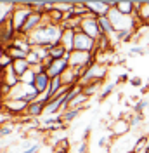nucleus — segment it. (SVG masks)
I'll use <instances>...</instances> for the list:
<instances>
[{
    "label": "nucleus",
    "instance_id": "f257e3e1",
    "mask_svg": "<svg viewBox=\"0 0 149 153\" xmlns=\"http://www.w3.org/2000/svg\"><path fill=\"white\" fill-rule=\"evenodd\" d=\"M63 25H54L50 23L47 16L44 18V23L38 26L35 31H31L30 35H26V40L31 47L35 45H40V47H52L61 42V37H63Z\"/></svg>",
    "mask_w": 149,
    "mask_h": 153
},
{
    "label": "nucleus",
    "instance_id": "f03ea898",
    "mask_svg": "<svg viewBox=\"0 0 149 153\" xmlns=\"http://www.w3.org/2000/svg\"><path fill=\"white\" fill-rule=\"evenodd\" d=\"M108 19L111 21V25H113V28H114L116 33H118V31H134V30L137 28V25H139V21H137L135 16H125V14H120L114 7L109 9Z\"/></svg>",
    "mask_w": 149,
    "mask_h": 153
},
{
    "label": "nucleus",
    "instance_id": "7ed1b4c3",
    "mask_svg": "<svg viewBox=\"0 0 149 153\" xmlns=\"http://www.w3.org/2000/svg\"><path fill=\"white\" fill-rule=\"evenodd\" d=\"M31 12L33 10L26 5V2H16L12 16H10V23H12V28L16 31V35H21V31H23V28H24V25H26V21H28Z\"/></svg>",
    "mask_w": 149,
    "mask_h": 153
},
{
    "label": "nucleus",
    "instance_id": "20e7f679",
    "mask_svg": "<svg viewBox=\"0 0 149 153\" xmlns=\"http://www.w3.org/2000/svg\"><path fill=\"white\" fill-rule=\"evenodd\" d=\"M106 73H108V66L104 63H97L95 61L92 66H89L85 70V73L82 75L78 84H82V85H87V84H101L104 80V76H106Z\"/></svg>",
    "mask_w": 149,
    "mask_h": 153
},
{
    "label": "nucleus",
    "instance_id": "39448f33",
    "mask_svg": "<svg viewBox=\"0 0 149 153\" xmlns=\"http://www.w3.org/2000/svg\"><path fill=\"white\" fill-rule=\"evenodd\" d=\"M95 63V52H80V51H71L68 54V65L73 70H87Z\"/></svg>",
    "mask_w": 149,
    "mask_h": 153
},
{
    "label": "nucleus",
    "instance_id": "423d86ee",
    "mask_svg": "<svg viewBox=\"0 0 149 153\" xmlns=\"http://www.w3.org/2000/svg\"><path fill=\"white\" fill-rule=\"evenodd\" d=\"M80 31H83L85 35H89L90 38H94L95 42L99 40V38H103V31H101V28H99V21H97V18L95 16H92V14H89V16H85V18H82V21H80Z\"/></svg>",
    "mask_w": 149,
    "mask_h": 153
},
{
    "label": "nucleus",
    "instance_id": "0eeeda50",
    "mask_svg": "<svg viewBox=\"0 0 149 153\" xmlns=\"http://www.w3.org/2000/svg\"><path fill=\"white\" fill-rule=\"evenodd\" d=\"M97 42L90 38L89 35H85L83 31L76 30L74 31V40H73V51H80V52H95Z\"/></svg>",
    "mask_w": 149,
    "mask_h": 153
},
{
    "label": "nucleus",
    "instance_id": "6e6552de",
    "mask_svg": "<svg viewBox=\"0 0 149 153\" xmlns=\"http://www.w3.org/2000/svg\"><path fill=\"white\" fill-rule=\"evenodd\" d=\"M44 66H45L47 75L50 78H57L69 68V65H68V57H63V59H50L49 57L44 61Z\"/></svg>",
    "mask_w": 149,
    "mask_h": 153
},
{
    "label": "nucleus",
    "instance_id": "1a4fd4ad",
    "mask_svg": "<svg viewBox=\"0 0 149 153\" xmlns=\"http://www.w3.org/2000/svg\"><path fill=\"white\" fill-rule=\"evenodd\" d=\"M28 105H30L28 101H24V99H14V97H5V99L2 101V108H4L9 115L26 113Z\"/></svg>",
    "mask_w": 149,
    "mask_h": 153
},
{
    "label": "nucleus",
    "instance_id": "9d476101",
    "mask_svg": "<svg viewBox=\"0 0 149 153\" xmlns=\"http://www.w3.org/2000/svg\"><path fill=\"white\" fill-rule=\"evenodd\" d=\"M85 7L87 10L95 16V18H103V16H108V12H109V5H108V2L106 0H89V2H85Z\"/></svg>",
    "mask_w": 149,
    "mask_h": 153
},
{
    "label": "nucleus",
    "instance_id": "9b49d317",
    "mask_svg": "<svg viewBox=\"0 0 149 153\" xmlns=\"http://www.w3.org/2000/svg\"><path fill=\"white\" fill-rule=\"evenodd\" d=\"M134 9H135V12H134V16L137 18V21L139 23H149V2H146V0H142V2H134Z\"/></svg>",
    "mask_w": 149,
    "mask_h": 153
},
{
    "label": "nucleus",
    "instance_id": "f8f14e48",
    "mask_svg": "<svg viewBox=\"0 0 149 153\" xmlns=\"http://www.w3.org/2000/svg\"><path fill=\"white\" fill-rule=\"evenodd\" d=\"M50 76L47 75V71H42V73H37L35 76V82H33V87H35V91H37L38 94H45L47 91H49V85H50Z\"/></svg>",
    "mask_w": 149,
    "mask_h": 153
},
{
    "label": "nucleus",
    "instance_id": "ddd939ff",
    "mask_svg": "<svg viewBox=\"0 0 149 153\" xmlns=\"http://www.w3.org/2000/svg\"><path fill=\"white\" fill-rule=\"evenodd\" d=\"M130 122L127 120V118H116L111 125V134L113 136H123V134H127L130 131Z\"/></svg>",
    "mask_w": 149,
    "mask_h": 153
},
{
    "label": "nucleus",
    "instance_id": "4468645a",
    "mask_svg": "<svg viewBox=\"0 0 149 153\" xmlns=\"http://www.w3.org/2000/svg\"><path fill=\"white\" fill-rule=\"evenodd\" d=\"M45 106L47 103L44 99H35V101H31L28 105V110H26V115L28 117H40L42 113H45Z\"/></svg>",
    "mask_w": 149,
    "mask_h": 153
},
{
    "label": "nucleus",
    "instance_id": "2eb2a0df",
    "mask_svg": "<svg viewBox=\"0 0 149 153\" xmlns=\"http://www.w3.org/2000/svg\"><path fill=\"white\" fill-rule=\"evenodd\" d=\"M2 84H5L7 87H10V89H14V87L18 85L19 82V76L14 73V70H12V66L5 68V71H4V76H2V80H0Z\"/></svg>",
    "mask_w": 149,
    "mask_h": 153
},
{
    "label": "nucleus",
    "instance_id": "dca6fc26",
    "mask_svg": "<svg viewBox=\"0 0 149 153\" xmlns=\"http://www.w3.org/2000/svg\"><path fill=\"white\" fill-rule=\"evenodd\" d=\"M97 21H99V28H101V31H103V35H104V37L113 38L114 35H116V31H114V28H113L111 21L108 19V16H103V18H97Z\"/></svg>",
    "mask_w": 149,
    "mask_h": 153
},
{
    "label": "nucleus",
    "instance_id": "f3484780",
    "mask_svg": "<svg viewBox=\"0 0 149 153\" xmlns=\"http://www.w3.org/2000/svg\"><path fill=\"white\" fill-rule=\"evenodd\" d=\"M14 5H16V2H0V26L7 19H10L12 10H14Z\"/></svg>",
    "mask_w": 149,
    "mask_h": 153
},
{
    "label": "nucleus",
    "instance_id": "a211bd4d",
    "mask_svg": "<svg viewBox=\"0 0 149 153\" xmlns=\"http://www.w3.org/2000/svg\"><path fill=\"white\" fill-rule=\"evenodd\" d=\"M73 40H74V30H69V28H64L63 31V37H61V45L68 51V54L73 51Z\"/></svg>",
    "mask_w": 149,
    "mask_h": 153
},
{
    "label": "nucleus",
    "instance_id": "6ab92c4d",
    "mask_svg": "<svg viewBox=\"0 0 149 153\" xmlns=\"http://www.w3.org/2000/svg\"><path fill=\"white\" fill-rule=\"evenodd\" d=\"M114 9L118 10L120 14H125V16H134V0H118L116 2V7Z\"/></svg>",
    "mask_w": 149,
    "mask_h": 153
},
{
    "label": "nucleus",
    "instance_id": "aec40b11",
    "mask_svg": "<svg viewBox=\"0 0 149 153\" xmlns=\"http://www.w3.org/2000/svg\"><path fill=\"white\" fill-rule=\"evenodd\" d=\"M10 66H12L14 73H16L19 78H21V76H23V75H24V73H26V71L30 70V68H31V66H30V63L26 61V59H14Z\"/></svg>",
    "mask_w": 149,
    "mask_h": 153
},
{
    "label": "nucleus",
    "instance_id": "412c9836",
    "mask_svg": "<svg viewBox=\"0 0 149 153\" xmlns=\"http://www.w3.org/2000/svg\"><path fill=\"white\" fill-rule=\"evenodd\" d=\"M85 108H68V110H64L63 113H61V120L64 122V124H68V122H73L74 118H78L80 115H82V111H83Z\"/></svg>",
    "mask_w": 149,
    "mask_h": 153
},
{
    "label": "nucleus",
    "instance_id": "4be33fe9",
    "mask_svg": "<svg viewBox=\"0 0 149 153\" xmlns=\"http://www.w3.org/2000/svg\"><path fill=\"white\" fill-rule=\"evenodd\" d=\"M4 51H5L12 59H26V56H28V52H30V51H24V49H21V47H16V45H12V44L7 45Z\"/></svg>",
    "mask_w": 149,
    "mask_h": 153
},
{
    "label": "nucleus",
    "instance_id": "5701e85b",
    "mask_svg": "<svg viewBox=\"0 0 149 153\" xmlns=\"http://www.w3.org/2000/svg\"><path fill=\"white\" fill-rule=\"evenodd\" d=\"M49 56H50V59H63V57H68V51L61 44H56V45L49 47Z\"/></svg>",
    "mask_w": 149,
    "mask_h": 153
},
{
    "label": "nucleus",
    "instance_id": "b1692460",
    "mask_svg": "<svg viewBox=\"0 0 149 153\" xmlns=\"http://www.w3.org/2000/svg\"><path fill=\"white\" fill-rule=\"evenodd\" d=\"M114 87H116V82H108V84H104V85L101 87L99 99H101V101H103V99H106V97H108V96H109L113 91H114Z\"/></svg>",
    "mask_w": 149,
    "mask_h": 153
},
{
    "label": "nucleus",
    "instance_id": "393cba45",
    "mask_svg": "<svg viewBox=\"0 0 149 153\" xmlns=\"http://www.w3.org/2000/svg\"><path fill=\"white\" fill-rule=\"evenodd\" d=\"M99 89H101V84H87V85H83V94L90 99L92 96L97 94Z\"/></svg>",
    "mask_w": 149,
    "mask_h": 153
},
{
    "label": "nucleus",
    "instance_id": "a878e982",
    "mask_svg": "<svg viewBox=\"0 0 149 153\" xmlns=\"http://www.w3.org/2000/svg\"><path fill=\"white\" fill-rule=\"evenodd\" d=\"M35 76H37V73H35V70H33V68H30L28 71H26L24 75L21 76L19 80H21L23 84H28V85H33V82H35Z\"/></svg>",
    "mask_w": 149,
    "mask_h": 153
},
{
    "label": "nucleus",
    "instance_id": "bb28decb",
    "mask_svg": "<svg viewBox=\"0 0 149 153\" xmlns=\"http://www.w3.org/2000/svg\"><path fill=\"white\" fill-rule=\"evenodd\" d=\"M12 61H14V59H12V57H10L5 51L0 54V66L4 68V70H5V68H9L10 65H12Z\"/></svg>",
    "mask_w": 149,
    "mask_h": 153
},
{
    "label": "nucleus",
    "instance_id": "cd10ccee",
    "mask_svg": "<svg viewBox=\"0 0 149 153\" xmlns=\"http://www.w3.org/2000/svg\"><path fill=\"white\" fill-rule=\"evenodd\" d=\"M38 150H40V144L35 143V144H31L30 148H24V152L23 153H38Z\"/></svg>",
    "mask_w": 149,
    "mask_h": 153
},
{
    "label": "nucleus",
    "instance_id": "c85d7f7f",
    "mask_svg": "<svg viewBox=\"0 0 149 153\" xmlns=\"http://www.w3.org/2000/svg\"><path fill=\"white\" fill-rule=\"evenodd\" d=\"M10 132H12V127H9V125H5V127L0 129V134H2V136H7V134H10Z\"/></svg>",
    "mask_w": 149,
    "mask_h": 153
},
{
    "label": "nucleus",
    "instance_id": "c756f323",
    "mask_svg": "<svg viewBox=\"0 0 149 153\" xmlns=\"http://www.w3.org/2000/svg\"><path fill=\"white\" fill-rule=\"evenodd\" d=\"M109 143V137L108 136H103L101 139H99V146H104V144H108Z\"/></svg>",
    "mask_w": 149,
    "mask_h": 153
},
{
    "label": "nucleus",
    "instance_id": "7c9ffc66",
    "mask_svg": "<svg viewBox=\"0 0 149 153\" xmlns=\"http://www.w3.org/2000/svg\"><path fill=\"white\" fill-rule=\"evenodd\" d=\"M78 153H87V144H85V143L80 144V148H78Z\"/></svg>",
    "mask_w": 149,
    "mask_h": 153
},
{
    "label": "nucleus",
    "instance_id": "2f4dec72",
    "mask_svg": "<svg viewBox=\"0 0 149 153\" xmlns=\"http://www.w3.org/2000/svg\"><path fill=\"white\" fill-rule=\"evenodd\" d=\"M130 84H132V85H140V78H132Z\"/></svg>",
    "mask_w": 149,
    "mask_h": 153
},
{
    "label": "nucleus",
    "instance_id": "473e14b6",
    "mask_svg": "<svg viewBox=\"0 0 149 153\" xmlns=\"http://www.w3.org/2000/svg\"><path fill=\"white\" fill-rule=\"evenodd\" d=\"M144 153H149V148H146V150H144Z\"/></svg>",
    "mask_w": 149,
    "mask_h": 153
},
{
    "label": "nucleus",
    "instance_id": "72a5a7b5",
    "mask_svg": "<svg viewBox=\"0 0 149 153\" xmlns=\"http://www.w3.org/2000/svg\"><path fill=\"white\" fill-rule=\"evenodd\" d=\"M0 103H2V101H0Z\"/></svg>",
    "mask_w": 149,
    "mask_h": 153
}]
</instances>
